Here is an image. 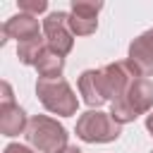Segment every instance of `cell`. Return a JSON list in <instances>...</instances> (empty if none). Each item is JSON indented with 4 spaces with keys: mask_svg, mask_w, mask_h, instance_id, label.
Listing matches in <instances>:
<instances>
[{
    "mask_svg": "<svg viewBox=\"0 0 153 153\" xmlns=\"http://www.w3.org/2000/svg\"><path fill=\"white\" fill-rule=\"evenodd\" d=\"M151 108H153V81L148 76H136L131 86L117 100L110 103V115L115 122L127 124L134 122L139 115L151 112Z\"/></svg>",
    "mask_w": 153,
    "mask_h": 153,
    "instance_id": "cell-1",
    "label": "cell"
},
{
    "mask_svg": "<svg viewBox=\"0 0 153 153\" xmlns=\"http://www.w3.org/2000/svg\"><path fill=\"white\" fill-rule=\"evenodd\" d=\"M24 136H26L29 146H33L38 153H60L69 146L67 143V136H69L67 129L48 115H33L29 120Z\"/></svg>",
    "mask_w": 153,
    "mask_h": 153,
    "instance_id": "cell-2",
    "label": "cell"
},
{
    "mask_svg": "<svg viewBox=\"0 0 153 153\" xmlns=\"http://www.w3.org/2000/svg\"><path fill=\"white\" fill-rule=\"evenodd\" d=\"M36 96L41 100V105L60 117H72L76 115L79 100L74 88L60 76V79H38L36 81Z\"/></svg>",
    "mask_w": 153,
    "mask_h": 153,
    "instance_id": "cell-3",
    "label": "cell"
},
{
    "mask_svg": "<svg viewBox=\"0 0 153 153\" xmlns=\"http://www.w3.org/2000/svg\"><path fill=\"white\" fill-rule=\"evenodd\" d=\"M122 134V124L112 120L110 112L86 110L76 120V136L86 143H110L117 141Z\"/></svg>",
    "mask_w": 153,
    "mask_h": 153,
    "instance_id": "cell-4",
    "label": "cell"
},
{
    "mask_svg": "<svg viewBox=\"0 0 153 153\" xmlns=\"http://www.w3.org/2000/svg\"><path fill=\"white\" fill-rule=\"evenodd\" d=\"M43 38L48 48L57 55H67L74 48V33L69 29V12H50L43 19Z\"/></svg>",
    "mask_w": 153,
    "mask_h": 153,
    "instance_id": "cell-5",
    "label": "cell"
},
{
    "mask_svg": "<svg viewBox=\"0 0 153 153\" xmlns=\"http://www.w3.org/2000/svg\"><path fill=\"white\" fill-rule=\"evenodd\" d=\"M100 76H103V88H105V96L108 100H117L129 86L131 81L139 76L136 69L131 67L129 60H117V62H110L105 67H100Z\"/></svg>",
    "mask_w": 153,
    "mask_h": 153,
    "instance_id": "cell-6",
    "label": "cell"
},
{
    "mask_svg": "<svg viewBox=\"0 0 153 153\" xmlns=\"http://www.w3.org/2000/svg\"><path fill=\"white\" fill-rule=\"evenodd\" d=\"M103 10L100 0H72L69 7V29L74 36H91L98 29V12Z\"/></svg>",
    "mask_w": 153,
    "mask_h": 153,
    "instance_id": "cell-7",
    "label": "cell"
},
{
    "mask_svg": "<svg viewBox=\"0 0 153 153\" xmlns=\"http://www.w3.org/2000/svg\"><path fill=\"white\" fill-rule=\"evenodd\" d=\"M131 67L139 76H153V29L143 31L129 43V57Z\"/></svg>",
    "mask_w": 153,
    "mask_h": 153,
    "instance_id": "cell-8",
    "label": "cell"
},
{
    "mask_svg": "<svg viewBox=\"0 0 153 153\" xmlns=\"http://www.w3.org/2000/svg\"><path fill=\"white\" fill-rule=\"evenodd\" d=\"M33 36H41V29H38V19L33 14H26V12H19L14 17H10L5 24H2V38L0 43L5 45L10 38H14L17 43L22 41H29Z\"/></svg>",
    "mask_w": 153,
    "mask_h": 153,
    "instance_id": "cell-9",
    "label": "cell"
},
{
    "mask_svg": "<svg viewBox=\"0 0 153 153\" xmlns=\"http://www.w3.org/2000/svg\"><path fill=\"white\" fill-rule=\"evenodd\" d=\"M79 93L84 98V103L88 108H100L108 96H105V88H103V76H100V69H84L79 74Z\"/></svg>",
    "mask_w": 153,
    "mask_h": 153,
    "instance_id": "cell-10",
    "label": "cell"
},
{
    "mask_svg": "<svg viewBox=\"0 0 153 153\" xmlns=\"http://www.w3.org/2000/svg\"><path fill=\"white\" fill-rule=\"evenodd\" d=\"M29 127L26 112L14 103V105H0V131L5 136H19Z\"/></svg>",
    "mask_w": 153,
    "mask_h": 153,
    "instance_id": "cell-11",
    "label": "cell"
},
{
    "mask_svg": "<svg viewBox=\"0 0 153 153\" xmlns=\"http://www.w3.org/2000/svg\"><path fill=\"white\" fill-rule=\"evenodd\" d=\"M62 69H65V57L53 53L50 48H45V53L38 57L36 62V72L41 79H60L62 76Z\"/></svg>",
    "mask_w": 153,
    "mask_h": 153,
    "instance_id": "cell-12",
    "label": "cell"
},
{
    "mask_svg": "<svg viewBox=\"0 0 153 153\" xmlns=\"http://www.w3.org/2000/svg\"><path fill=\"white\" fill-rule=\"evenodd\" d=\"M45 48H48L45 38H43V36H33V38H29V41L17 43V57H19L22 65L36 67V62H38V57L45 53Z\"/></svg>",
    "mask_w": 153,
    "mask_h": 153,
    "instance_id": "cell-13",
    "label": "cell"
},
{
    "mask_svg": "<svg viewBox=\"0 0 153 153\" xmlns=\"http://www.w3.org/2000/svg\"><path fill=\"white\" fill-rule=\"evenodd\" d=\"M45 10H48V2L45 0H19V12H26V14L38 17Z\"/></svg>",
    "mask_w": 153,
    "mask_h": 153,
    "instance_id": "cell-14",
    "label": "cell"
},
{
    "mask_svg": "<svg viewBox=\"0 0 153 153\" xmlns=\"http://www.w3.org/2000/svg\"><path fill=\"white\" fill-rule=\"evenodd\" d=\"M0 91H2V96H0V105H14V93H12V86H10L7 81L0 84Z\"/></svg>",
    "mask_w": 153,
    "mask_h": 153,
    "instance_id": "cell-15",
    "label": "cell"
},
{
    "mask_svg": "<svg viewBox=\"0 0 153 153\" xmlns=\"http://www.w3.org/2000/svg\"><path fill=\"white\" fill-rule=\"evenodd\" d=\"M2 153H38V151H31L29 146H22V143H10V146H5Z\"/></svg>",
    "mask_w": 153,
    "mask_h": 153,
    "instance_id": "cell-16",
    "label": "cell"
},
{
    "mask_svg": "<svg viewBox=\"0 0 153 153\" xmlns=\"http://www.w3.org/2000/svg\"><path fill=\"white\" fill-rule=\"evenodd\" d=\"M146 129L151 131V136H153V112H148L146 115Z\"/></svg>",
    "mask_w": 153,
    "mask_h": 153,
    "instance_id": "cell-17",
    "label": "cell"
},
{
    "mask_svg": "<svg viewBox=\"0 0 153 153\" xmlns=\"http://www.w3.org/2000/svg\"><path fill=\"white\" fill-rule=\"evenodd\" d=\"M60 153H81V151H79L76 146H67V148H65V151H60Z\"/></svg>",
    "mask_w": 153,
    "mask_h": 153,
    "instance_id": "cell-18",
    "label": "cell"
},
{
    "mask_svg": "<svg viewBox=\"0 0 153 153\" xmlns=\"http://www.w3.org/2000/svg\"><path fill=\"white\" fill-rule=\"evenodd\" d=\"M151 153H153V151H151Z\"/></svg>",
    "mask_w": 153,
    "mask_h": 153,
    "instance_id": "cell-19",
    "label": "cell"
}]
</instances>
